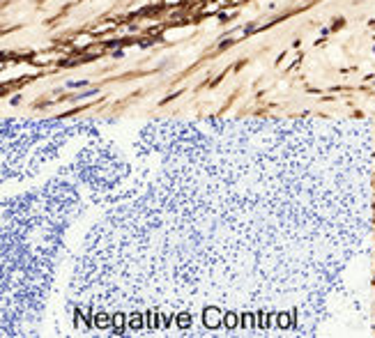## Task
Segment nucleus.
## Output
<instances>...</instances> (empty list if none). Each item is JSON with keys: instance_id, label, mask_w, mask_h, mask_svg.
Wrapping results in <instances>:
<instances>
[{"instance_id": "f03ea898", "label": "nucleus", "mask_w": 375, "mask_h": 338, "mask_svg": "<svg viewBox=\"0 0 375 338\" xmlns=\"http://www.w3.org/2000/svg\"><path fill=\"white\" fill-rule=\"evenodd\" d=\"M85 83H87V81H69V83H67V88H83Z\"/></svg>"}, {"instance_id": "f257e3e1", "label": "nucleus", "mask_w": 375, "mask_h": 338, "mask_svg": "<svg viewBox=\"0 0 375 338\" xmlns=\"http://www.w3.org/2000/svg\"><path fill=\"white\" fill-rule=\"evenodd\" d=\"M95 94H99V90H87L83 94H76V99H90V97H95Z\"/></svg>"}]
</instances>
